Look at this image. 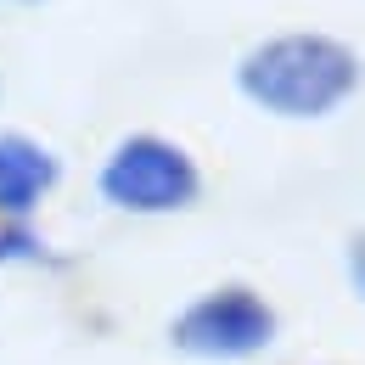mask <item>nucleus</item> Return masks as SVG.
Segmentation results:
<instances>
[{
  "label": "nucleus",
  "instance_id": "1",
  "mask_svg": "<svg viewBox=\"0 0 365 365\" xmlns=\"http://www.w3.org/2000/svg\"><path fill=\"white\" fill-rule=\"evenodd\" d=\"M230 91L259 118L326 124L365 91V56L326 29H275L230 62Z\"/></svg>",
  "mask_w": 365,
  "mask_h": 365
},
{
  "label": "nucleus",
  "instance_id": "7",
  "mask_svg": "<svg viewBox=\"0 0 365 365\" xmlns=\"http://www.w3.org/2000/svg\"><path fill=\"white\" fill-rule=\"evenodd\" d=\"M17 6H46V0H17Z\"/></svg>",
  "mask_w": 365,
  "mask_h": 365
},
{
  "label": "nucleus",
  "instance_id": "4",
  "mask_svg": "<svg viewBox=\"0 0 365 365\" xmlns=\"http://www.w3.org/2000/svg\"><path fill=\"white\" fill-rule=\"evenodd\" d=\"M62 180H68V163L51 140L0 124V220H40Z\"/></svg>",
  "mask_w": 365,
  "mask_h": 365
},
{
  "label": "nucleus",
  "instance_id": "5",
  "mask_svg": "<svg viewBox=\"0 0 365 365\" xmlns=\"http://www.w3.org/2000/svg\"><path fill=\"white\" fill-rule=\"evenodd\" d=\"M73 259L51 242L46 230H40V220H0V270H68Z\"/></svg>",
  "mask_w": 365,
  "mask_h": 365
},
{
  "label": "nucleus",
  "instance_id": "3",
  "mask_svg": "<svg viewBox=\"0 0 365 365\" xmlns=\"http://www.w3.org/2000/svg\"><path fill=\"white\" fill-rule=\"evenodd\" d=\"M163 343L191 365H253L281 343V309L264 287L225 275L214 287H197L163 320Z\"/></svg>",
  "mask_w": 365,
  "mask_h": 365
},
{
  "label": "nucleus",
  "instance_id": "2",
  "mask_svg": "<svg viewBox=\"0 0 365 365\" xmlns=\"http://www.w3.org/2000/svg\"><path fill=\"white\" fill-rule=\"evenodd\" d=\"M96 202L124 220H180L202 208L208 197V169L180 135L163 130H124L96 163Z\"/></svg>",
  "mask_w": 365,
  "mask_h": 365
},
{
  "label": "nucleus",
  "instance_id": "8",
  "mask_svg": "<svg viewBox=\"0 0 365 365\" xmlns=\"http://www.w3.org/2000/svg\"><path fill=\"white\" fill-rule=\"evenodd\" d=\"M0 101H6V79H0Z\"/></svg>",
  "mask_w": 365,
  "mask_h": 365
},
{
  "label": "nucleus",
  "instance_id": "6",
  "mask_svg": "<svg viewBox=\"0 0 365 365\" xmlns=\"http://www.w3.org/2000/svg\"><path fill=\"white\" fill-rule=\"evenodd\" d=\"M343 275H349V292L365 304V230H354L343 242Z\"/></svg>",
  "mask_w": 365,
  "mask_h": 365
}]
</instances>
